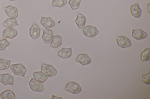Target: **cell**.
Returning <instances> with one entry per match:
<instances>
[{
  "label": "cell",
  "mask_w": 150,
  "mask_h": 99,
  "mask_svg": "<svg viewBox=\"0 0 150 99\" xmlns=\"http://www.w3.org/2000/svg\"><path fill=\"white\" fill-rule=\"evenodd\" d=\"M146 7H147V10L148 12H149V13H150V3H149L147 5Z\"/></svg>",
  "instance_id": "4dcf8cb0"
},
{
  "label": "cell",
  "mask_w": 150,
  "mask_h": 99,
  "mask_svg": "<svg viewBox=\"0 0 150 99\" xmlns=\"http://www.w3.org/2000/svg\"><path fill=\"white\" fill-rule=\"evenodd\" d=\"M86 22V18L82 14L79 13H77L75 22L79 28H82L84 26Z\"/></svg>",
  "instance_id": "2e32d148"
},
{
  "label": "cell",
  "mask_w": 150,
  "mask_h": 99,
  "mask_svg": "<svg viewBox=\"0 0 150 99\" xmlns=\"http://www.w3.org/2000/svg\"><path fill=\"white\" fill-rule=\"evenodd\" d=\"M31 89L34 91L40 92L43 91V86L42 83L32 78L29 82Z\"/></svg>",
  "instance_id": "5b68a950"
},
{
  "label": "cell",
  "mask_w": 150,
  "mask_h": 99,
  "mask_svg": "<svg viewBox=\"0 0 150 99\" xmlns=\"http://www.w3.org/2000/svg\"><path fill=\"white\" fill-rule=\"evenodd\" d=\"M40 29L39 27L36 24H33L29 28V32L40 33Z\"/></svg>",
  "instance_id": "484cf974"
},
{
  "label": "cell",
  "mask_w": 150,
  "mask_h": 99,
  "mask_svg": "<svg viewBox=\"0 0 150 99\" xmlns=\"http://www.w3.org/2000/svg\"><path fill=\"white\" fill-rule=\"evenodd\" d=\"M10 69L15 75H19L25 78L26 69L22 64L19 63L13 64L10 66Z\"/></svg>",
  "instance_id": "6da1fadb"
},
{
  "label": "cell",
  "mask_w": 150,
  "mask_h": 99,
  "mask_svg": "<svg viewBox=\"0 0 150 99\" xmlns=\"http://www.w3.org/2000/svg\"><path fill=\"white\" fill-rule=\"evenodd\" d=\"M81 2V0H69V4L73 10L78 9Z\"/></svg>",
  "instance_id": "603a6c76"
},
{
  "label": "cell",
  "mask_w": 150,
  "mask_h": 99,
  "mask_svg": "<svg viewBox=\"0 0 150 99\" xmlns=\"http://www.w3.org/2000/svg\"><path fill=\"white\" fill-rule=\"evenodd\" d=\"M18 35L17 31L12 28H8L4 29L3 33V37L12 39Z\"/></svg>",
  "instance_id": "30bf717a"
},
{
  "label": "cell",
  "mask_w": 150,
  "mask_h": 99,
  "mask_svg": "<svg viewBox=\"0 0 150 99\" xmlns=\"http://www.w3.org/2000/svg\"><path fill=\"white\" fill-rule=\"evenodd\" d=\"M3 25L5 27L8 28H12L16 26H19L16 19L12 18H8L4 22Z\"/></svg>",
  "instance_id": "ac0fdd59"
},
{
  "label": "cell",
  "mask_w": 150,
  "mask_h": 99,
  "mask_svg": "<svg viewBox=\"0 0 150 99\" xmlns=\"http://www.w3.org/2000/svg\"><path fill=\"white\" fill-rule=\"evenodd\" d=\"M9 0L10 1H15L16 0Z\"/></svg>",
  "instance_id": "1f68e13d"
},
{
  "label": "cell",
  "mask_w": 150,
  "mask_h": 99,
  "mask_svg": "<svg viewBox=\"0 0 150 99\" xmlns=\"http://www.w3.org/2000/svg\"><path fill=\"white\" fill-rule=\"evenodd\" d=\"M62 99L63 98L61 97H57L54 96V94L52 95V96L51 98V99Z\"/></svg>",
  "instance_id": "f546056e"
},
{
  "label": "cell",
  "mask_w": 150,
  "mask_h": 99,
  "mask_svg": "<svg viewBox=\"0 0 150 99\" xmlns=\"http://www.w3.org/2000/svg\"><path fill=\"white\" fill-rule=\"evenodd\" d=\"M62 43V38L61 36L59 35H56L52 38L50 46L57 48L61 46Z\"/></svg>",
  "instance_id": "4fadbf2b"
},
{
  "label": "cell",
  "mask_w": 150,
  "mask_h": 99,
  "mask_svg": "<svg viewBox=\"0 0 150 99\" xmlns=\"http://www.w3.org/2000/svg\"><path fill=\"white\" fill-rule=\"evenodd\" d=\"M40 23L44 27L47 28L53 27L55 25L54 21L50 17H45L41 16Z\"/></svg>",
  "instance_id": "9c48e42d"
},
{
  "label": "cell",
  "mask_w": 150,
  "mask_h": 99,
  "mask_svg": "<svg viewBox=\"0 0 150 99\" xmlns=\"http://www.w3.org/2000/svg\"><path fill=\"white\" fill-rule=\"evenodd\" d=\"M130 10L131 15L134 17L138 18L140 17L142 10L137 3L132 6L130 7Z\"/></svg>",
  "instance_id": "9a60e30c"
},
{
  "label": "cell",
  "mask_w": 150,
  "mask_h": 99,
  "mask_svg": "<svg viewBox=\"0 0 150 99\" xmlns=\"http://www.w3.org/2000/svg\"><path fill=\"white\" fill-rule=\"evenodd\" d=\"M132 35L135 39L140 40L146 38L147 36V34L141 29H133L132 31Z\"/></svg>",
  "instance_id": "7c38bea8"
},
{
  "label": "cell",
  "mask_w": 150,
  "mask_h": 99,
  "mask_svg": "<svg viewBox=\"0 0 150 99\" xmlns=\"http://www.w3.org/2000/svg\"><path fill=\"white\" fill-rule=\"evenodd\" d=\"M150 74L149 72L145 74L141 75L142 80V82L146 84H149L150 83Z\"/></svg>",
  "instance_id": "d4e9b609"
},
{
  "label": "cell",
  "mask_w": 150,
  "mask_h": 99,
  "mask_svg": "<svg viewBox=\"0 0 150 99\" xmlns=\"http://www.w3.org/2000/svg\"><path fill=\"white\" fill-rule=\"evenodd\" d=\"M41 72L48 77H52L55 75L57 73L55 69L52 66L43 63L41 67Z\"/></svg>",
  "instance_id": "7a4b0ae2"
},
{
  "label": "cell",
  "mask_w": 150,
  "mask_h": 99,
  "mask_svg": "<svg viewBox=\"0 0 150 99\" xmlns=\"http://www.w3.org/2000/svg\"><path fill=\"white\" fill-rule=\"evenodd\" d=\"M11 60H6L3 59H0V70H6L10 66Z\"/></svg>",
  "instance_id": "44dd1931"
},
{
  "label": "cell",
  "mask_w": 150,
  "mask_h": 99,
  "mask_svg": "<svg viewBox=\"0 0 150 99\" xmlns=\"http://www.w3.org/2000/svg\"><path fill=\"white\" fill-rule=\"evenodd\" d=\"M33 75L35 80L42 83L45 82L48 78L47 76L44 74L41 71L34 72Z\"/></svg>",
  "instance_id": "e0dca14e"
},
{
  "label": "cell",
  "mask_w": 150,
  "mask_h": 99,
  "mask_svg": "<svg viewBox=\"0 0 150 99\" xmlns=\"http://www.w3.org/2000/svg\"><path fill=\"white\" fill-rule=\"evenodd\" d=\"M117 43L118 46L122 48L129 47L131 45V42L130 39L123 36H121L117 38Z\"/></svg>",
  "instance_id": "8992f818"
},
{
  "label": "cell",
  "mask_w": 150,
  "mask_h": 99,
  "mask_svg": "<svg viewBox=\"0 0 150 99\" xmlns=\"http://www.w3.org/2000/svg\"><path fill=\"white\" fill-rule=\"evenodd\" d=\"M0 96L2 99H14L15 98L14 93L9 89L2 91L0 94Z\"/></svg>",
  "instance_id": "d6986e66"
},
{
  "label": "cell",
  "mask_w": 150,
  "mask_h": 99,
  "mask_svg": "<svg viewBox=\"0 0 150 99\" xmlns=\"http://www.w3.org/2000/svg\"><path fill=\"white\" fill-rule=\"evenodd\" d=\"M67 3L66 0H53L52 6L61 8L64 6Z\"/></svg>",
  "instance_id": "7402d4cb"
},
{
  "label": "cell",
  "mask_w": 150,
  "mask_h": 99,
  "mask_svg": "<svg viewBox=\"0 0 150 99\" xmlns=\"http://www.w3.org/2000/svg\"><path fill=\"white\" fill-rule=\"evenodd\" d=\"M30 35L31 37L34 39H36L40 35V33L33 32H29Z\"/></svg>",
  "instance_id": "f1b7e54d"
},
{
  "label": "cell",
  "mask_w": 150,
  "mask_h": 99,
  "mask_svg": "<svg viewBox=\"0 0 150 99\" xmlns=\"http://www.w3.org/2000/svg\"><path fill=\"white\" fill-rule=\"evenodd\" d=\"M83 32L85 36L90 38L94 37L98 33V30L96 27L90 25L85 27Z\"/></svg>",
  "instance_id": "3957f363"
},
{
  "label": "cell",
  "mask_w": 150,
  "mask_h": 99,
  "mask_svg": "<svg viewBox=\"0 0 150 99\" xmlns=\"http://www.w3.org/2000/svg\"><path fill=\"white\" fill-rule=\"evenodd\" d=\"M72 55V48H63L58 52V55L64 59L70 57Z\"/></svg>",
  "instance_id": "5bb4252c"
},
{
  "label": "cell",
  "mask_w": 150,
  "mask_h": 99,
  "mask_svg": "<svg viewBox=\"0 0 150 99\" xmlns=\"http://www.w3.org/2000/svg\"><path fill=\"white\" fill-rule=\"evenodd\" d=\"M43 33L49 36L51 38H52L54 37V34L52 31L49 28H43Z\"/></svg>",
  "instance_id": "83f0119b"
},
{
  "label": "cell",
  "mask_w": 150,
  "mask_h": 99,
  "mask_svg": "<svg viewBox=\"0 0 150 99\" xmlns=\"http://www.w3.org/2000/svg\"><path fill=\"white\" fill-rule=\"evenodd\" d=\"M42 38L44 42L47 44L50 43L52 39L49 36L47 35L44 33H43Z\"/></svg>",
  "instance_id": "4316f807"
},
{
  "label": "cell",
  "mask_w": 150,
  "mask_h": 99,
  "mask_svg": "<svg viewBox=\"0 0 150 99\" xmlns=\"http://www.w3.org/2000/svg\"><path fill=\"white\" fill-rule=\"evenodd\" d=\"M66 89L71 93L75 94L80 92L81 89V87L77 83L71 82H69L66 84Z\"/></svg>",
  "instance_id": "277c9868"
},
{
  "label": "cell",
  "mask_w": 150,
  "mask_h": 99,
  "mask_svg": "<svg viewBox=\"0 0 150 99\" xmlns=\"http://www.w3.org/2000/svg\"><path fill=\"white\" fill-rule=\"evenodd\" d=\"M140 59L143 61H146L150 59V48H146L140 54Z\"/></svg>",
  "instance_id": "ffe728a7"
},
{
  "label": "cell",
  "mask_w": 150,
  "mask_h": 99,
  "mask_svg": "<svg viewBox=\"0 0 150 99\" xmlns=\"http://www.w3.org/2000/svg\"><path fill=\"white\" fill-rule=\"evenodd\" d=\"M75 61L80 63L82 65H85L90 64L91 60L87 54L81 53L77 56Z\"/></svg>",
  "instance_id": "ba28073f"
},
{
  "label": "cell",
  "mask_w": 150,
  "mask_h": 99,
  "mask_svg": "<svg viewBox=\"0 0 150 99\" xmlns=\"http://www.w3.org/2000/svg\"><path fill=\"white\" fill-rule=\"evenodd\" d=\"M0 82L4 85L8 84L14 86V78L8 73L0 75Z\"/></svg>",
  "instance_id": "52a82bcc"
},
{
  "label": "cell",
  "mask_w": 150,
  "mask_h": 99,
  "mask_svg": "<svg viewBox=\"0 0 150 99\" xmlns=\"http://www.w3.org/2000/svg\"><path fill=\"white\" fill-rule=\"evenodd\" d=\"M5 12L8 16L11 18H16L18 15L17 8L11 6H8L4 8Z\"/></svg>",
  "instance_id": "8fae6325"
},
{
  "label": "cell",
  "mask_w": 150,
  "mask_h": 99,
  "mask_svg": "<svg viewBox=\"0 0 150 99\" xmlns=\"http://www.w3.org/2000/svg\"><path fill=\"white\" fill-rule=\"evenodd\" d=\"M11 44L5 38L0 40V50L3 51L5 49L6 47L10 45Z\"/></svg>",
  "instance_id": "cb8c5ba5"
}]
</instances>
